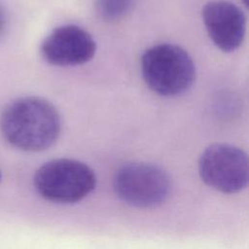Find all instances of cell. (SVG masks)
Here are the masks:
<instances>
[{
    "label": "cell",
    "instance_id": "obj_7",
    "mask_svg": "<svg viewBox=\"0 0 249 249\" xmlns=\"http://www.w3.org/2000/svg\"><path fill=\"white\" fill-rule=\"evenodd\" d=\"M206 31L214 45L223 52L235 51L242 44L246 31V16L231 2L214 0L202 9Z\"/></svg>",
    "mask_w": 249,
    "mask_h": 249
},
{
    "label": "cell",
    "instance_id": "obj_9",
    "mask_svg": "<svg viewBox=\"0 0 249 249\" xmlns=\"http://www.w3.org/2000/svg\"><path fill=\"white\" fill-rule=\"evenodd\" d=\"M5 23H6V18H5V14L4 11L0 5V37L4 31L5 28Z\"/></svg>",
    "mask_w": 249,
    "mask_h": 249
},
{
    "label": "cell",
    "instance_id": "obj_5",
    "mask_svg": "<svg viewBox=\"0 0 249 249\" xmlns=\"http://www.w3.org/2000/svg\"><path fill=\"white\" fill-rule=\"evenodd\" d=\"M198 173L212 189L224 194H236L248 184L247 155L230 144H212L198 159Z\"/></svg>",
    "mask_w": 249,
    "mask_h": 249
},
{
    "label": "cell",
    "instance_id": "obj_1",
    "mask_svg": "<svg viewBox=\"0 0 249 249\" xmlns=\"http://www.w3.org/2000/svg\"><path fill=\"white\" fill-rule=\"evenodd\" d=\"M61 118L48 100L24 96L11 101L0 115V131L13 147L26 152L49 149L57 140Z\"/></svg>",
    "mask_w": 249,
    "mask_h": 249
},
{
    "label": "cell",
    "instance_id": "obj_3",
    "mask_svg": "<svg viewBox=\"0 0 249 249\" xmlns=\"http://www.w3.org/2000/svg\"><path fill=\"white\" fill-rule=\"evenodd\" d=\"M36 192L46 200L76 203L95 188L94 171L86 163L72 159H55L45 162L34 174Z\"/></svg>",
    "mask_w": 249,
    "mask_h": 249
},
{
    "label": "cell",
    "instance_id": "obj_11",
    "mask_svg": "<svg viewBox=\"0 0 249 249\" xmlns=\"http://www.w3.org/2000/svg\"><path fill=\"white\" fill-rule=\"evenodd\" d=\"M1 178H2V174H1V171H0V181H1Z\"/></svg>",
    "mask_w": 249,
    "mask_h": 249
},
{
    "label": "cell",
    "instance_id": "obj_2",
    "mask_svg": "<svg viewBox=\"0 0 249 249\" xmlns=\"http://www.w3.org/2000/svg\"><path fill=\"white\" fill-rule=\"evenodd\" d=\"M141 71L146 85L161 96L187 91L196 79V66L190 54L173 44H159L141 56Z\"/></svg>",
    "mask_w": 249,
    "mask_h": 249
},
{
    "label": "cell",
    "instance_id": "obj_6",
    "mask_svg": "<svg viewBox=\"0 0 249 249\" xmlns=\"http://www.w3.org/2000/svg\"><path fill=\"white\" fill-rule=\"evenodd\" d=\"M92 36L82 27L66 24L53 29L42 42L43 58L56 66H76L87 63L95 54Z\"/></svg>",
    "mask_w": 249,
    "mask_h": 249
},
{
    "label": "cell",
    "instance_id": "obj_4",
    "mask_svg": "<svg viewBox=\"0 0 249 249\" xmlns=\"http://www.w3.org/2000/svg\"><path fill=\"white\" fill-rule=\"evenodd\" d=\"M113 189L120 200L137 208H154L166 201L171 191L169 175L149 162L133 161L115 173Z\"/></svg>",
    "mask_w": 249,
    "mask_h": 249
},
{
    "label": "cell",
    "instance_id": "obj_10",
    "mask_svg": "<svg viewBox=\"0 0 249 249\" xmlns=\"http://www.w3.org/2000/svg\"><path fill=\"white\" fill-rule=\"evenodd\" d=\"M242 2H243V4H244L245 6L248 5V0H242Z\"/></svg>",
    "mask_w": 249,
    "mask_h": 249
},
{
    "label": "cell",
    "instance_id": "obj_8",
    "mask_svg": "<svg viewBox=\"0 0 249 249\" xmlns=\"http://www.w3.org/2000/svg\"><path fill=\"white\" fill-rule=\"evenodd\" d=\"M135 0H97L96 11L106 21H116L128 14Z\"/></svg>",
    "mask_w": 249,
    "mask_h": 249
}]
</instances>
